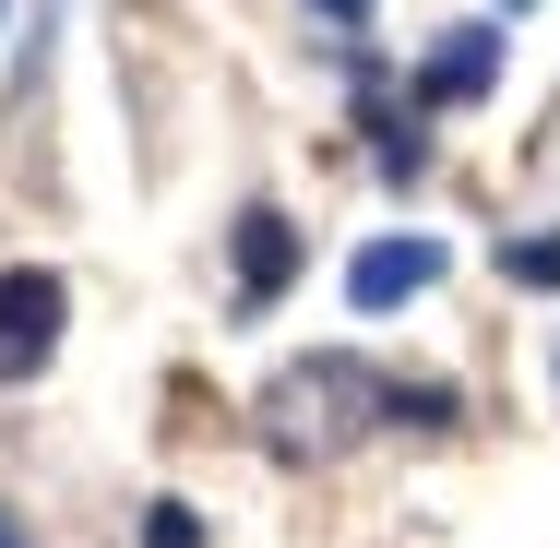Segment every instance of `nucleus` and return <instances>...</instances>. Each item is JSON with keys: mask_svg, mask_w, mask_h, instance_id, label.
<instances>
[{"mask_svg": "<svg viewBox=\"0 0 560 548\" xmlns=\"http://www.w3.org/2000/svg\"><path fill=\"white\" fill-rule=\"evenodd\" d=\"M311 12H323L335 36H358V24H370V0H311Z\"/></svg>", "mask_w": 560, "mask_h": 548, "instance_id": "nucleus-8", "label": "nucleus"}, {"mask_svg": "<svg viewBox=\"0 0 560 548\" xmlns=\"http://www.w3.org/2000/svg\"><path fill=\"white\" fill-rule=\"evenodd\" d=\"M513 287H560V238H513Z\"/></svg>", "mask_w": 560, "mask_h": 548, "instance_id": "nucleus-6", "label": "nucleus"}, {"mask_svg": "<svg viewBox=\"0 0 560 548\" xmlns=\"http://www.w3.org/2000/svg\"><path fill=\"white\" fill-rule=\"evenodd\" d=\"M442 287V238H370L358 263H346V299L358 311H406V299H430Z\"/></svg>", "mask_w": 560, "mask_h": 548, "instance_id": "nucleus-3", "label": "nucleus"}, {"mask_svg": "<svg viewBox=\"0 0 560 548\" xmlns=\"http://www.w3.org/2000/svg\"><path fill=\"white\" fill-rule=\"evenodd\" d=\"M501 12H537V0H501Z\"/></svg>", "mask_w": 560, "mask_h": 548, "instance_id": "nucleus-9", "label": "nucleus"}, {"mask_svg": "<svg viewBox=\"0 0 560 548\" xmlns=\"http://www.w3.org/2000/svg\"><path fill=\"white\" fill-rule=\"evenodd\" d=\"M60 311H72V287L48 263H12L0 275V382H36L60 358Z\"/></svg>", "mask_w": 560, "mask_h": 548, "instance_id": "nucleus-2", "label": "nucleus"}, {"mask_svg": "<svg viewBox=\"0 0 560 548\" xmlns=\"http://www.w3.org/2000/svg\"><path fill=\"white\" fill-rule=\"evenodd\" d=\"M262 418H275V453H346L370 418H394V382H370L358 358H311L262 394Z\"/></svg>", "mask_w": 560, "mask_h": 548, "instance_id": "nucleus-1", "label": "nucleus"}, {"mask_svg": "<svg viewBox=\"0 0 560 548\" xmlns=\"http://www.w3.org/2000/svg\"><path fill=\"white\" fill-rule=\"evenodd\" d=\"M143 548H203V525H191V501H155V525H143Z\"/></svg>", "mask_w": 560, "mask_h": 548, "instance_id": "nucleus-7", "label": "nucleus"}, {"mask_svg": "<svg viewBox=\"0 0 560 548\" xmlns=\"http://www.w3.org/2000/svg\"><path fill=\"white\" fill-rule=\"evenodd\" d=\"M287 275H299V226L275 215V203H250V215H238V311H262Z\"/></svg>", "mask_w": 560, "mask_h": 548, "instance_id": "nucleus-5", "label": "nucleus"}, {"mask_svg": "<svg viewBox=\"0 0 560 548\" xmlns=\"http://www.w3.org/2000/svg\"><path fill=\"white\" fill-rule=\"evenodd\" d=\"M0 548H24V537H12V525H0Z\"/></svg>", "mask_w": 560, "mask_h": 548, "instance_id": "nucleus-10", "label": "nucleus"}, {"mask_svg": "<svg viewBox=\"0 0 560 548\" xmlns=\"http://www.w3.org/2000/svg\"><path fill=\"white\" fill-rule=\"evenodd\" d=\"M501 84V24H442V48L418 60V108H465Z\"/></svg>", "mask_w": 560, "mask_h": 548, "instance_id": "nucleus-4", "label": "nucleus"}]
</instances>
